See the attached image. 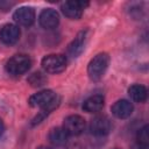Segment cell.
I'll return each mask as SVG.
<instances>
[{"mask_svg": "<svg viewBox=\"0 0 149 149\" xmlns=\"http://www.w3.org/2000/svg\"><path fill=\"white\" fill-rule=\"evenodd\" d=\"M109 65V56L106 52L95 55L87 65V74L91 80L99 81L106 73Z\"/></svg>", "mask_w": 149, "mask_h": 149, "instance_id": "cell-1", "label": "cell"}, {"mask_svg": "<svg viewBox=\"0 0 149 149\" xmlns=\"http://www.w3.org/2000/svg\"><path fill=\"white\" fill-rule=\"evenodd\" d=\"M31 65V59L24 54L15 55L9 58L6 63V71L12 76H21L29 70Z\"/></svg>", "mask_w": 149, "mask_h": 149, "instance_id": "cell-2", "label": "cell"}, {"mask_svg": "<svg viewBox=\"0 0 149 149\" xmlns=\"http://www.w3.org/2000/svg\"><path fill=\"white\" fill-rule=\"evenodd\" d=\"M41 64L44 71L48 73H61L66 68V57L59 54H51L43 57Z\"/></svg>", "mask_w": 149, "mask_h": 149, "instance_id": "cell-3", "label": "cell"}, {"mask_svg": "<svg viewBox=\"0 0 149 149\" xmlns=\"http://www.w3.org/2000/svg\"><path fill=\"white\" fill-rule=\"evenodd\" d=\"M29 105L31 107H40V108H45L55 104H59V98L51 90H43L40 91L35 94H33L29 100Z\"/></svg>", "mask_w": 149, "mask_h": 149, "instance_id": "cell-4", "label": "cell"}, {"mask_svg": "<svg viewBox=\"0 0 149 149\" xmlns=\"http://www.w3.org/2000/svg\"><path fill=\"white\" fill-rule=\"evenodd\" d=\"M84 128H85V119L80 115L72 114V115H69L64 119L63 129L68 133L69 136L70 135L76 136V135L81 134Z\"/></svg>", "mask_w": 149, "mask_h": 149, "instance_id": "cell-5", "label": "cell"}, {"mask_svg": "<svg viewBox=\"0 0 149 149\" xmlns=\"http://www.w3.org/2000/svg\"><path fill=\"white\" fill-rule=\"evenodd\" d=\"M90 130L95 136H105L112 130V122L106 115H98L93 118L90 123Z\"/></svg>", "mask_w": 149, "mask_h": 149, "instance_id": "cell-6", "label": "cell"}, {"mask_svg": "<svg viewBox=\"0 0 149 149\" xmlns=\"http://www.w3.org/2000/svg\"><path fill=\"white\" fill-rule=\"evenodd\" d=\"M14 21L22 27H30L35 21V10L31 7L23 6L17 8L13 14Z\"/></svg>", "mask_w": 149, "mask_h": 149, "instance_id": "cell-7", "label": "cell"}, {"mask_svg": "<svg viewBox=\"0 0 149 149\" xmlns=\"http://www.w3.org/2000/svg\"><path fill=\"white\" fill-rule=\"evenodd\" d=\"M87 5L88 2H84V1H65L62 5V12L69 19L77 20L81 17L83 10Z\"/></svg>", "mask_w": 149, "mask_h": 149, "instance_id": "cell-8", "label": "cell"}, {"mask_svg": "<svg viewBox=\"0 0 149 149\" xmlns=\"http://www.w3.org/2000/svg\"><path fill=\"white\" fill-rule=\"evenodd\" d=\"M20 35H21L20 28L13 23H7L2 26L0 29V41L7 45L16 43L20 38Z\"/></svg>", "mask_w": 149, "mask_h": 149, "instance_id": "cell-9", "label": "cell"}, {"mask_svg": "<svg viewBox=\"0 0 149 149\" xmlns=\"http://www.w3.org/2000/svg\"><path fill=\"white\" fill-rule=\"evenodd\" d=\"M87 36H88V30L87 29L81 30L77 34V36L69 44V48H68V54L71 57L76 58L83 52V50L85 48V44H86V41H87Z\"/></svg>", "mask_w": 149, "mask_h": 149, "instance_id": "cell-10", "label": "cell"}, {"mask_svg": "<svg viewBox=\"0 0 149 149\" xmlns=\"http://www.w3.org/2000/svg\"><path fill=\"white\" fill-rule=\"evenodd\" d=\"M38 22L44 29H54L59 23V15L52 8H45L38 16Z\"/></svg>", "mask_w": 149, "mask_h": 149, "instance_id": "cell-11", "label": "cell"}, {"mask_svg": "<svg viewBox=\"0 0 149 149\" xmlns=\"http://www.w3.org/2000/svg\"><path fill=\"white\" fill-rule=\"evenodd\" d=\"M133 109H134L133 104L130 101L126 100V99L118 100L112 106V113L118 119H127V118H129L132 115V113H133Z\"/></svg>", "mask_w": 149, "mask_h": 149, "instance_id": "cell-12", "label": "cell"}, {"mask_svg": "<svg viewBox=\"0 0 149 149\" xmlns=\"http://www.w3.org/2000/svg\"><path fill=\"white\" fill-rule=\"evenodd\" d=\"M105 99L100 94H94L87 98L83 104V109L87 113H97L100 112L104 107Z\"/></svg>", "mask_w": 149, "mask_h": 149, "instance_id": "cell-13", "label": "cell"}, {"mask_svg": "<svg viewBox=\"0 0 149 149\" xmlns=\"http://www.w3.org/2000/svg\"><path fill=\"white\" fill-rule=\"evenodd\" d=\"M48 139L49 141L54 144V146H64L68 142L69 135L68 133L63 129V127H56L52 128L49 134H48Z\"/></svg>", "mask_w": 149, "mask_h": 149, "instance_id": "cell-14", "label": "cell"}, {"mask_svg": "<svg viewBox=\"0 0 149 149\" xmlns=\"http://www.w3.org/2000/svg\"><path fill=\"white\" fill-rule=\"evenodd\" d=\"M128 94L129 97L136 101V102H143L147 100V95H148V91L146 88V86L140 85V84H134L128 88Z\"/></svg>", "mask_w": 149, "mask_h": 149, "instance_id": "cell-15", "label": "cell"}, {"mask_svg": "<svg viewBox=\"0 0 149 149\" xmlns=\"http://www.w3.org/2000/svg\"><path fill=\"white\" fill-rule=\"evenodd\" d=\"M28 83L33 87H38V86H42V85H44L47 83V77L42 72H34L28 78Z\"/></svg>", "mask_w": 149, "mask_h": 149, "instance_id": "cell-16", "label": "cell"}, {"mask_svg": "<svg viewBox=\"0 0 149 149\" xmlns=\"http://www.w3.org/2000/svg\"><path fill=\"white\" fill-rule=\"evenodd\" d=\"M137 143L148 146L149 143V135H148V125L143 126L141 129L137 132Z\"/></svg>", "mask_w": 149, "mask_h": 149, "instance_id": "cell-17", "label": "cell"}, {"mask_svg": "<svg viewBox=\"0 0 149 149\" xmlns=\"http://www.w3.org/2000/svg\"><path fill=\"white\" fill-rule=\"evenodd\" d=\"M14 3L6 2V1H0V10H8Z\"/></svg>", "mask_w": 149, "mask_h": 149, "instance_id": "cell-18", "label": "cell"}, {"mask_svg": "<svg viewBox=\"0 0 149 149\" xmlns=\"http://www.w3.org/2000/svg\"><path fill=\"white\" fill-rule=\"evenodd\" d=\"M132 149H148V146H144V144H141V143H136L132 147Z\"/></svg>", "mask_w": 149, "mask_h": 149, "instance_id": "cell-19", "label": "cell"}, {"mask_svg": "<svg viewBox=\"0 0 149 149\" xmlns=\"http://www.w3.org/2000/svg\"><path fill=\"white\" fill-rule=\"evenodd\" d=\"M3 132H5V125H3V121L0 119V136L2 135Z\"/></svg>", "mask_w": 149, "mask_h": 149, "instance_id": "cell-20", "label": "cell"}, {"mask_svg": "<svg viewBox=\"0 0 149 149\" xmlns=\"http://www.w3.org/2000/svg\"><path fill=\"white\" fill-rule=\"evenodd\" d=\"M68 149H84L83 147H80L79 144H72V146H70Z\"/></svg>", "mask_w": 149, "mask_h": 149, "instance_id": "cell-21", "label": "cell"}, {"mask_svg": "<svg viewBox=\"0 0 149 149\" xmlns=\"http://www.w3.org/2000/svg\"><path fill=\"white\" fill-rule=\"evenodd\" d=\"M36 149H52V148H50V147H45V146H42V147L36 148Z\"/></svg>", "mask_w": 149, "mask_h": 149, "instance_id": "cell-22", "label": "cell"}]
</instances>
